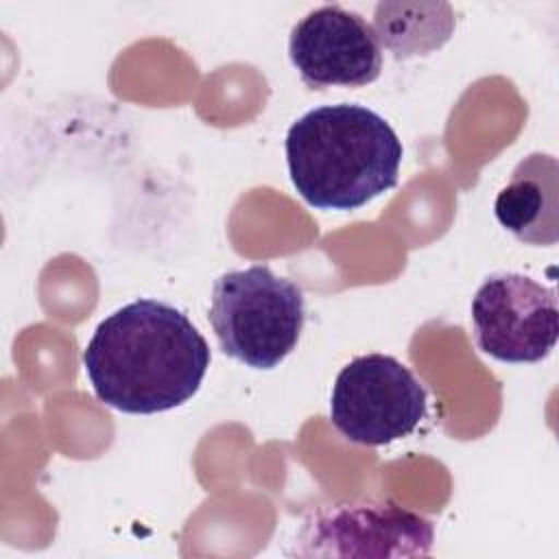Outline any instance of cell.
<instances>
[{
	"label": "cell",
	"instance_id": "1",
	"mask_svg": "<svg viewBox=\"0 0 559 559\" xmlns=\"http://www.w3.org/2000/svg\"><path fill=\"white\" fill-rule=\"evenodd\" d=\"M210 360V345L188 314L153 297L114 310L83 349L94 395L131 415L186 404L199 391Z\"/></svg>",
	"mask_w": 559,
	"mask_h": 559
},
{
	"label": "cell",
	"instance_id": "2",
	"mask_svg": "<svg viewBox=\"0 0 559 559\" xmlns=\"http://www.w3.org/2000/svg\"><path fill=\"white\" fill-rule=\"evenodd\" d=\"M288 175L317 210H358L397 183L402 140L373 109L321 105L297 118L284 142Z\"/></svg>",
	"mask_w": 559,
	"mask_h": 559
},
{
	"label": "cell",
	"instance_id": "3",
	"mask_svg": "<svg viewBox=\"0 0 559 559\" xmlns=\"http://www.w3.org/2000/svg\"><path fill=\"white\" fill-rule=\"evenodd\" d=\"M207 319L225 356L251 369H273L297 347L306 299L293 280L253 264L214 280Z\"/></svg>",
	"mask_w": 559,
	"mask_h": 559
},
{
	"label": "cell",
	"instance_id": "4",
	"mask_svg": "<svg viewBox=\"0 0 559 559\" xmlns=\"http://www.w3.org/2000/svg\"><path fill=\"white\" fill-rule=\"evenodd\" d=\"M428 393L415 373L393 356L367 354L349 360L330 395L334 428L358 445H389L424 421Z\"/></svg>",
	"mask_w": 559,
	"mask_h": 559
},
{
	"label": "cell",
	"instance_id": "5",
	"mask_svg": "<svg viewBox=\"0 0 559 559\" xmlns=\"http://www.w3.org/2000/svg\"><path fill=\"white\" fill-rule=\"evenodd\" d=\"M435 544L428 518L389 500L317 507L293 542V557H426Z\"/></svg>",
	"mask_w": 559,
	"mask_h": 559
},
{
	"label": "cell",
	"instance_id": "6",
	"mask_svg": "<svg viewBox=\"0 0 559 559\" xmlns=\"http://www.w3.org/2000/svg\"><path fill=\"white\" fill-rule=\"evenodd\" d=\"M474 341L500 362H539L557 345V293L524 273H493L472 297Z\"/></svg>",
	"mask_w": 559,
	"mask_h": 559
},
{
	"label": "cell",
	"instance_id": "7",
	"mask_svg": "<svg viewBox=\"0 0 559 559\" xmlns=\"http://www.w3.org/2000/svg\"><path fill=\"white\" fill-rule=\"evenodd\" d=\"M288 57L312 90L362 87L373 83L382 70V50L373 26L341 4L308 11L290 28Z\"/></svg>",
	"mask_w": 559,
	"mask_h": 559
},
{
	"label": "cell",
	"instance_id": "8",
	"mask_svg": "<svg viewBox=\"0 0 559 559\" xmlns=\"http://www.w3.org/2000/svg\"><path fill=\"white\" fill-rule=\"evenodd\" d=\"M498 223L520 242L552 247L559 240V164L548 153L518 162L493 203Z\"/></svg>",
	"mask_w": 559,
	"mask_h": 559
},
{
	"label": "cell",
	"instance_id": "9",
	"mask_svg": "<svg viewBox=\"0 0 559 559\" xmlns=\"http://www.w3.org/2000/svg\"><path fill=\"white\" fill-rule=\"evenodd\" d=\"M456 17L452 7L439 4H408L380 2L376 7L373 31L395 59L426 57L441 48L454 31Z\"/></svg>",
	"mask_w": 559,
	"mask_h": 559
}]
</instances>
